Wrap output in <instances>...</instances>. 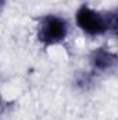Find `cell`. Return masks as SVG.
I'll return each instance as SVG.
<instances>
[{
	"label": "cell",
	"mask_w": 118,
	"mask_h": 120,
	"mask_svg": "<svg viewBox=\"0 0 118 120\" xmlns=\"http://www.w3.org/2000/svg\"><path fill=\"white\" fill-rule=\"evenodd\" d=\"M67 34H68V24L64 18L59 15H46L39 22L38 39L46 46L62 42Z\"/></svg>",
	"instance_id": "6da1fadb"
},
{
	"label": "cell",
	"mask_w": 118,
	"mask_h": 120,
	"mask_svg": "<svg viewBox=\"0 0 118 120\" xmlns=\"http://www.w3.org/2000/svg\"><path fill=\"white\" fill-rule=\"evenodd\" d=\"M90 63L94 68L100 71H107L115 67L117 64V56L111 52H108L104 48H99L92 52L90 55Z\"/></svg>",
	"instance_id": "3957f363"
},
{
	"label": "cell",
	"mask_w": 118,
	"mask_h": 120,
	"mask_svg": "<svg viewBox=\"0 0 118 120\" xmlns=\"http://www.w3.org/2000/svg\"><path fill=\"white\" fill-rule=\"evenodd\" d=\"M3 4H4V0H0V8L3 7Z\"/></svg>",
	"instance_id": "277c9868"
},
{
	"label": "cell",
	"mask_w": 118,
	"mask_h": 120,
	"mask_svg": "<svg viewBox=\"0 0 118 120\" xmlns=\"http://www.w3.org/2000/svg\"><path fill=\"white\" fill-rule=\"evenodd\" d=\"M76 24L88 35H101L107 32V15L89 8L88 6H82L76 11Z\"/></svg>",
	"instance_id": "7a4b0ae2"
}]
</instances>
